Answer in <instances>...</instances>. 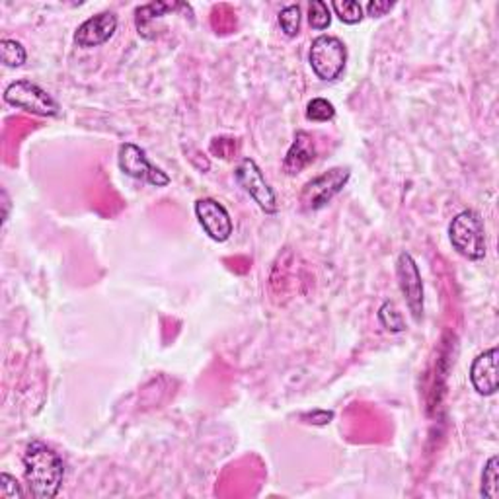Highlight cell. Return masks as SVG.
I'll return each instance as SVG.
<instances>
[{
	"label": "cell",
	"mask_w": 499,
	"mask_h": 499,
	"mask_svg": "<svg viewBox=\"0 0 499 499\" xmlns=\"http://www.w3.org/2000/svg\"><path fill=\"white\" fill-rule=\"evenodd\" d=\"M24 474L33 497L53 499L61 490L65 462L46 443L31 441L24 452Z\"/></svg>",
	"instance_id": "cell-1"
},
{
	"label": "cell",
	"mask_w": 499,
	"mask_h": 499,
	"mask_svg": "<svg viewBox=\"0 0 499 499\" xmlns=\"http://www.w3.org/2000/svg\"><path fill=\"white\" fill-rule=\"evenodd\" d=\"M449 238L462 258L480 262L486 258V227L476 211H462L451 220Z\"/></svg>",
	"instance_id": "cell-2"
},
{
	"label": "cell",
	"mask_w": 499,
	"mask_h": 499,
	"mask_svg": "<svg viewBox=\"0 0 499 499\" xmlns=\"http://www.w3.org/2000/svg\"><path fill=\"white\" fill-rule=\"evenodd\" d=\"M310 69L323 82H334L346 71L348 47L336 36H318L308 51Z\"/></svg>",
	"instance_id": "cell-3"
},
{
	"label": "cell",
	"mask_w": 499,
	"mask_h": 499,
	"mask_svg": "<svg viewBox=\"0 0 499 499\" xmlns=\"http://www.w3.org/2000/svg\"><path fill=\"white\" fill-rule=\"evenodd\" d=\"M4 102L22 112H28L39 117H57L61 106L47 90L31 81H14L4 88Z\"/></svg>",
	"instance_id": "cell-4"
},
{
	"label": "cell",
	"mask_w": 499,
	"mask_h": 499,
	"mask_svg": "<svg viewBox=\"0 0 499 499\" xmlns=\"http://www.w3.org/2000/svg\"><path fill=\"white\" fill-rule=\"evenodd\" d=\"M349 177L351 170L341 168V166L313 177L301 192V207L305 211H318L326 207L348 185Z\"/></svg>",
	"instance_id": "cell-5"
},
{
	"label": "cell",
	"mask_w": 499,
	"mask_h": 499,
	"mask_svg": "<svg viewBox=\"0 0 499 499\" xmlns=\"http://www.w3.org/2000/svg\"><path fill=\"white\" fill-rule=\"evenodd\" d=\"M117 166L125 176L133 180L147 182L152 187H166L170 184V176L159 166L151 164L145 149H141L135 142H124L117 152Z\"/></svg>",
	"instance_id": "cell-6"
},
{
	"label": "cell",
	"mask_w": 499,
	"mask_h": 499,
	"mask_svg": "<svg viewBox=\"0 0 499 499\" xmlns=\"http://www.w3.org/2000/svg\"><path fill=\"white\" fill-rule=\"evenodd\" d=\"M396 277H398V287H400V293L406 301V306L412 314L414 323L421 324L426 313L424 305V280H421V273L416 260L412 258V254L402 252L398 256L396 262Z\"/></svg>",
	"instance_id": "cell-7"
},
{
	"label": "cell",
	"mask_w": 499,
	"mask_h": 499,
	"mask_svg": "<svg viewBox=\"0 0 499 499\" xmlns=\"http://www.w3.org/2000/svg\"><path fill=\"white\" fill-rule=\"evenodd\" d=\"M235 177L238 185L258 203V207L263 211V213L268 215L277 213L275 192L271 190L270 182L265 180V176L260 166L256 164V160L242 159L235 170Z\"/></svg>",
	"instance_id": "cell-8"
},
{
	"label": "cell",
	"mask_w": 499,
	"mask_h": 499,
	"mask_svg": "<svg viewBox=\"0 0 499 499\" xmlns=\"http://www.w3.org/2000/svg\"><path fill=\"white\" fill-rule=\"evenodd\" d=\"M194 211L199 225L211 240L227 242L230 238L235 223H232V217L223 203H219L213 197H202L195 202Z\"/></svg>",
	"instance_id": "cell-9"
},
{
	"label": "cell",
	"mask_w": 499,
	"mask_h": 499,
	"mask_svg": "<svg viewBox=\"0 0 499 499\" xmlns=\"http://www.w3.org/2000/svg\"><path fill=\"white\" fill-rule=\"evenodd\" d=\"M119 20L114 13H99L79 26L74 31V43L82 49L99 47L114 38Z\"/></svg>",
	"instance_id": "cell-10"
},
{
	"label": "cell",
	"mask_w": 499,
	"mask_h": 499,
	"mask_svg": "<svg viewBox=\"0 0 499 499\" xmlns=\"http://www.w3.org/2000/svg\"><path fill=\"white\" fill-rule=\"evenodd\" d=\"M497 357L499 349L490 348L470 365V383L480 396H494L497 392Z\"/></svg>",
	"instance_id": "cell-11"
},
{
	"label": "cell",
	"mask_w": 499,
	"mask_h": 499,
	"mask_svg": "<svg viewBox=\"0 0 499 499\" xmlns=\"http://www.w3.org/2000/svg\"><path fill=\"white\" fill-rule=\"evenodd\" d=\"M314 159H316V147H314L313 135L306 131H297L293 145L285 154L283 170L289 176H295L298 172H303L306 166L313 164Z\"/></svg>",
	"instance_id": "cell-12"
},
{
	"label": "cell",
	"mask_w": 499,
	"mask_h": 499,
	"mask_svg": "<svg viewBox=\"0 0 499 499\" xmlns=\"http://www.w3.org/2000/svg\"><path fill=\"white\" fill-rule=\"evenodd\" d=\"M180 4H172V3H152L147 6H141L137 8V30L141 36H147V28H149V22H152L154 18H162L166 13H172Z\"/></svg>",
	"instance_id": "cell-13"
},
{
	"label": "cell",
	"mask_w": 499,
	"mask_h": 499,
	"mask_svg": "<svg viewBox=\"0 0 499 499\" xmlns=\"http://www.w3.org/2000/svg\"><path fill=\"white\" fill-rule=\"evenodd\" d=\"M26 59H28L26 47L22 46L20 41L8 39V38L0 41V61H3L8 69H18V66L26 63Z\"/></svg>",
	"instance_id": "cell-14"
},
{
	"label": "cell",
	"mask_w": 499,
	"mask_h": 499,
	"mask_svg": "<svg viewBox=\"0 0 499 499\" xmlns=\"http://www.w3.org/2000/svg\"><path fill=\"white\" fill-rule=\"evenodd\" d=\"M480 494L486 499H497L499 497V459L490 457V460L486 462V467L482 470V487Z\"/></svg>",
	"instance_id": "cell-15"
},
{
	"label": "cell",
	"mask_w": 499,
	"mask_h": 499,
	"mask_svg": "<svg viewBox=\"0 0 499 499\" xmlns=\"http://www.w3.org/2000/svg\"><path fill=\"white\" fill-rule=\"evenodd\" d=\"M379 323L383 324L384 330L391 331V334H402L406 330L404 316L398 306L392 301H384L379 308Z\"/></svg>",
	"instance_id": "cell-16"
},
{
	"label": "cell",
	"mask_w": 499,
	"mask_h": 499,
	"mask_svg": "<svg viewBox=\"0 0 499 499\" xmlns=\"http://www.w3.org/2000/svg\"><path fill=\"white\" fill-rule=\"evenodd\" d=\"M330 10H334V14L348 26L359 24L363 20V6L355 3V0H334Z\"/></svg>",
	"instance_id": "cell-17"
},
{
	"label": "cell",
	"mask_w": 499,
	"mask_h": 499,
	"mask_svg": "<svg viewBox=\"0 0 499 499\" xmlns=\"http://www.w3.org/2000/svg\"><path fill=\"white\" fill-rule=\"evenodd\" d=\"M336 117V108L326 98H313L306 104V119L314 124H326V121Z\"/></svg>",
	"instance_id": "cell-18"
},
{
	"label": "cell",
	"mask_w": 499,
	"mask_h": 499,
	"mask_svg": "<svg viewBox=\"0 0 499 499\" xmlns=\"http://www.w3.org/2000/svg\"><path fill=\"white\" fill-rule=\"evenodd\" d=\"M301 6L298 4H289L285 6L277 20H280V28L287 38H297L298 31H301Z\"/></svg>",
	"instance_id": "cell-19"
},
{
	"label": "cell",
	"mask_w": 499,
	"mask_h": 499,
	"mask_svg": "<svg viewBox=\"0 0 499 499\" xmlns=\"http://www.w3.org/2000/svg\"><path fill=\"white\" fill-rule=\"evenodd\" d=\"M308 24L316 31H324L331 24V10L324 0H313L308 4Z\"/></svg>",
	"instance_id": "cell-20"
},
{
	"label": "cell",
	"mask_w": 499,
	"mask_h": 499,
	"mask_svg": "<svg viewBox=\"0 0 499 499\" xmlns=\"http://www.w3.org/2000/svg\"><path fill=\"white\" fill-rule=\"evenodd\" d=\"M0 497L3 499H22L24 497V492L18 484V480L14 476H10L8 472L0 474Z\"/></svg>",
	"instance_id": "cell-21"
},
{
	"label": "cell",
	"mask_w": 499,
	"mask_h": 499,
	"mask_svg": "<svg viewBox=\"0 0 499 499\" xmlns=\"http://www.w3.org/2000/svg\"><path fill=\"white\" fill-rule=\"evenodd\" d=\"M301 419H305L306 424L313 426H328L331 419H334V412H328V409H314V412L303 414Z\"/></svg>",
	"instance_id": "cell-22"
},
{
	"label": "cell",
	"mask_w": 499,
	"mask_h": 499,
	"mask_svg": "<svg viewBox=\"0 0 499 499\" xmlns=\"http://www.w3.org/2000/svg\"><path fill=\"white\" fill-rule=\"evenodd\" d=\"M394 8V3H384V0H371L367 4V13L371 18H383Z\"/></svg>",
	"instance_id": "cell-23"
}]
</instances>
